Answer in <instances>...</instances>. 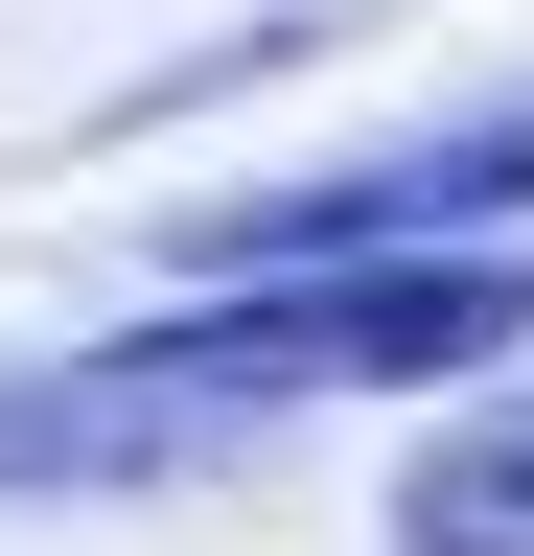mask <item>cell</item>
Masks as SVG:
<instances>
[{
  "label": "cell",
  "instance_id": "cell-1",
  "mask_svg": "<svg viewBox=\"0 0 534 556\" xmlns=\"http://www.w3.org/2000/svg\"><path fill=\"white\" fill-rule=\"evenodd\" d=\"M140 371L233 394V417H302V394H442L488 371V348H534V232L511 255H302V278H210V302L116 325Z\"/></svg>",
  "mask_w": 534,
  "mask_h": 556
},
{
  "label": "cell",
  "instance_id": "cell-2",
  "mask_svg": "<svg viewBox=\"0 0 534 556\" xmlns=\"http://www.w3.org/2000/svg\"><path fill=\"white\" fill-rule=\"evenodd\" d=\"M511 232H534V116L395 139V163H302V186H210L163 255L210 302V278H302V255H511Z\"/></svg>",
  "mask_w": 534,
  "mask_h": 556
},
{
  "label": "cell",
  "instance_id": "cell-3",
  "mask_svg": "<svg viewBox=\"0 0 534 556\" xmlns=\"http://www.w3.org/2000/svg\"><path fill=\"white\" fill-rule=\"evenodd\" d=\"M233 441H256V417L186 394V371H140V348L0 371V486H186V464H233Z\"/></svg>",
  "mask_w": 534,
  "mask_h": 556
},
{
  "label": "cell",
  "instance_id": "cell-4",
  "mask_svg": "<svg viewBox=\"0 0 534 556\" xmlns=\"http://www.w3.org/2000/svg\"><path fill=\"white\" fill-rule=\"evenodd\" d=\"M395 556H534V371H488L395 464Z\"/></svg>",
  "mask_w": 534,
  "mask_h": 556
}]
</instances>
